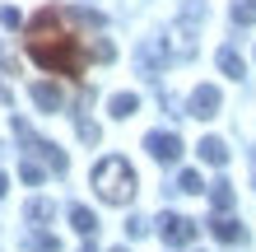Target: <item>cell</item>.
Wrapping results in <instances>:
<instances>
[{
	"label": "cell",
	"instance_id": "44dd1931",
	"mask_svg": "<svg viewBox=\"0 0 256 252\" xmlns=\"http://www.w3.org/2000/svg\"><path fill=\"white\" fill-rule=\"evenodd\" d=\"M126 233H130V238H144V233H149V219L130 215V219H126Z\"/></svg>",
	"mask_w": 256,
	"mask_h": 252
},
{
	"label": "cell",
	"instance_id": "9a60e30c",
	"mask_svg": "<svg viewBox=\"0 0 256 252\" xmlns=\"http://www.w3.org/2000/svg\"><path fill=\"white\" fill-rule=\"evenodd\" d=\"M210 201H214V210H233V182L219 177V182L210 187Z\"/></svg>",
	"mask_w": 256,
	"mask_h": 252
},
{
	"label": "cell",
	"instance_id": "3957f363",
	"mask_svg": "<svg viewBox=\"0 0 256 252\" xmlns=\"http://www.w3.org/2000/svg\"><path fill=\"white\" fill-rule=\"evenodd\" d=\"M14 136H19V145H24L28 154H38V159H42V164H47L52 173H66V168H70V159L61 154V145H52V140L33 136V126H28L24 117H14Z\"/></svg>",
	"mask_w": 256,
	"mask_h": 252
},
{
	"label": "cell",
	"instance_id": "8992f818",
	"mask_svg": "<svg viewBox=\"0 0 256 252\" xmlns=\"http://www.w3.org/2000/svg\"><path fill=\"white\" fill-rule=\"evenodd\" d=\"M219 103H224L219 89H214V84H200V89H191V103H186L191 112H186V117H200V122H205V117L219 112Z\"/></svg>",
	"mask_w": 256,
	"mask_h": 252
},
{
	"label": "cell",
	"instance_id": "603a6c76",
	"mask_svg": "<svg viewBox=\"0 0 256 252\" xmlns=\"http://www.w3.org/2000/svg\"><path fill=\"white\" fill-rule=\"evenodd\" d=\"M5 191H10V177H5V173H0V196H5Z\"/></svg>",
	"mask_w": 256,
	"mask_h": 252
},
{
	"label": "cell",
	"instance_id": "d6986e66",
	"mask_svg": "<svg viewBox=\"0 0 256 252\" xmlns=\"http://www.w3.org/2000/svg\"><path fill=\"white\" fill-rule=\"evenodd\" d=\"M74 131H80L84 145H98V122H88V117H74Z\"/></svg>",
	"mask_w": 256,
	"mask_h": 252
},
{
	"label": "cell",
	"instance_id": "cb8c5ba5",
	"mask_svg": "<svg viewBox=\"0 0 256 252\" xmlns=\"http://www.w3.org/2000/svg\"><path fill=\"white\" fill-rule=\"evenodd\" d=\"M252 182H256V150H252Z\"/></svg>",
	"mask_w": 256,
	"mask_h": 252
},
{
	"label": "cell",
	"instance_id": "52a82bcc",
	"mask_svg": "<svg viewBox=\"0 0 256 252\" xmlns=\"http://www.w3.org/2000/svg\"><path fill=\"white\" fill-rule=\"evenodd\" d=\"M168 61H172V47H168L163 38H149L144 47H140V70H144V75H154V70L168 66Z\"/></svg>",
	"mask_w": 256,
	"mask_h": 252
},
{
	"label": "cell",
	"instance_id": "2e32d148",
	"mask_svg": "<svg viewBox=\"0 0 256 252\" xmlns=\"http://www.w3.org/2000/svg\"><path fill=\"white\" fill-rule=\"evenodd\" d=\"M233 24L238 28H252L256 24V0H233Z\"/></svg>",
	"mask_w": 256,
	"mask_h": 252
},
{
	"label": "cell",
	"instance_id": "e0dca14e",
	"mask_svg": "<svg viewBox=\"0 0 256 252\" xmlns=\"http://www.w3.org/2000/svg\"><path fill=\"white\" fill-rule=\"evenodd\" d=\"M28 247L33 252H61V238L56 233H28Z\"/></svg>",
	"mask_w": 256,
	"mask_h": 252
},
{
	"label": "cell",
	"instance_id": "7c38bea8",
	"mask_svg": "<svg viewBox=\"0 0 256 252\" xmlns=\"http://www.w3.org/2000/svg\"><path fill=\"white\" fill-rule=\"evenodd\" d=\"M70 224H74V233L94 238V229H98V215L88 210V205H70Z\"/></svg>",
	"mask_w": 256,
	"mask_h": 252
},
{
	"label": "cell",
	"instance_id": "4fadbf2b",
	"mask_svg": "<svg viewBox=\"0 0 256 252\" xmlns=\"http://www.w3.org/2000/svg\"><path fill=\"white\" fill-rule=\"evenodd\" d=\"M214 61H219V70H224V75H228V80H242V75H247L242 56H238L233 47H219V56H214Z\"/></svg>",
	"mask_w": 256,
	"mask_h": 252
},
{
	"label": "cell",
	"instance_id": "7402d4cb",
	"mask_svg": "<svg viewBox=\"0 0 256 252\" xmlns=\"http://www.w3.org/2000/svg\"><path fill=\"white\" fill-rule=\"evenodd\" d=\"M0 24H5V28H24V14L14 5H5V10H0Z\"/></svg>",
	"mask_w": 256,
	"mask_h": 252
},
{
	"label": "cell",
	"instance_id": "277c9868",
	"mask_svg": "<svg viewBox=\"0 0 256 252\" xmlns=\"http://www.w3.org/2000/svg\"><path fill=\"white\" fill-rule=\"evenodd\" d=\"M196 219H186V215H177V210H163L158 215V238L168 243V247H191V238H196Z\"/></svg>",
	"mask_w": 256,
	"mask_h": 252
},
{
	"label": "cell",
	"instance_id": "9c48e42d",
	"mask_svg": "<svg viewBox=\"0 0 256 252\" xmlns=\"http://www.w3.org/2000/svg\"><path fill=\"white\" fill-rule=\"evenodd\" d=\"M33 103H38L42 112H61V108H66V94H61V89H56V84L38 80V84H33Z\"/></svg>",
	"mask_w": 256,
	"mask_h": 252
},
{
	"label": "cell",
	"instance_id": "484cf974",
	"mask_svg": "<svg viewBox=\"0 0 256 252\" xmlns=\"http://www.w3.org/2000/svg\"><path fill=\"white\" fill-rule=\"evenodd\" d=\"M112 252H130V247H112Z\"/></svg>",
	"mask_w": 256,
	"mask_h": 252
},
{
	"label": "cell",
	"instance_id": "ac0fdd59",
	"mask_svg": "<svg viewBox=\"0 0 256 252\" xmlns=\"http://www.w3.org/2000/svg\"><path fill=\"white\" fill-rule=\"evenodd\" d=\"M177 191H186V196H196V191H205V182H200V173H196V168H186V173H177Z\"/></svg>",
	"mask_w": 256,
	"mask_h": 252
},
{
	"label": "cell",
	"instance_id": "30bf717a",
	"mask_svg": "<svg viewBox=\"0 0 256 252\" xmlns=\"http://www.w3.org/2000/svg\"><path fill=\"white\" fill-rule=\"evenodd\" d=\"M108 112L116 117V122L135 117V112H140V94H112V98H108Z\"/></svg>",
	"mask_w": 256,
	"mask_h": 252
},
{
	"label": "cell",
	"instance_id": "5b68a950",
	"mask_svg": "<svg viewBox=\"0 0 256 252\" xmlns=\"http://www.w3.org/2000/svg\"><path fill=\"white\" fill-rule=\"evenodd\" d=\"M144 150L154 154L158 164H177V159H182V136H177V131H149Z\"/></svg>",
	"mask_w": 256,
	"mask_h": 252
},
{
	"label": "cell",
	"instance_id": "8fae6325",
	"mask_svg": "<svg viewBox=\"0 0 256 252\" xmlns=\"http://www.w3.org/2000/svg\"><path fill=\"white\" fill-rule=\"evenodd\" d=\"M200 159H205V164H214V168H224V164H228V145H224L219 136H205L200 140Z\"/></svg>",
	"mask_w": 256,
	"mask_h": 252
},
{
	"label": "cell",
	"instance_id": "ba28073f",
	"mask_svg": "<svg viewBox=\"0 0 256 252\" xmlns=\"http://www.w3.org/2000/svg\"><path fill=\"white\" fill-rule=\"evenodd\" d=\"M210 233H214L219 243H242L247 233H242V224L228 215V210H214V219H210Z\"/></svg>",
	"mask_w": 256,
	"mask_h": 252
},
{
	"label": "cell",
	"instance_id": "7a4b0ae2",
	"mask_svg": "<svg viewBox=\"0 0 256 252\" xmlns=\"http://www.w3.org/2000/svg\"><path fill=\"white\" fill-rule=\"evenodd\" d=\"M94 191L108 205H126L135 196V168L126 164L122 154H108V159H98L94 164Z\"/></svg>",
	"mask_w": 256,
	"mask_h": 252
},
{
	"label": "cell",
	"instance_id": "5bb4252c",
	"mask_svg": "<svg viewBox=\"0 0 256 252\" xmlns=\"http://www.w3.org/2000/svg\"><path fill=\"white\" fill-rule=\"evenodd\" d=\"M52 215H56V205H52L47 196H38V201H28V205H24V219H28V224H47Z\"/></svg>",
	"mask_w": 256,
	"mask_h": 252
},
{
	"label": "cell",
	"instance_id": "ffe728a7",
	"mask_svg": "<svg viewBox=\"0 0 256 252\" xmlns=\"http://www.w3.org/2000/svg\"><path fill=\"white\" fill-rule=\"evenodd\" d=\"M19 177H24L28 187H38V182H42V168L33 164V159H24V164H19Z\"/></svg>",
	"mask_w": 256,
	"mask_h": 252
},
{
	"label": "cell",
	"instance_id": "d4e9b609",
	"mask_svg": "<svg viewBox=\"0 0 256 252\" xmlns=\"http://www.w3.org/2000/svg\"><path fill=\"white\" fill-rule=\"evenodd\" d=\"M80 252H98V247H94V243H88V247H80Z\"/></svg>",
	"mask_w": 256,
	"mask_h": 252
},
{
	"label": "cell",
	"instance_id": "6da1fadb",
	"mask_svg": "<svg viewBox=\"0 0 256 252\" xmlns=\"http://www.w3.org/2000/svg\"><path fill=\"white\" fill-rule=\"evenodd\" d=\"M61 24V10H42L33 28H28V56L42 66V70H52V75H70V80H80L84 75V52H80V38H70L66 28H56Z\"/></svg>",
	"mask_w": 256,
	"mask_h": 252
}]
</instances>
